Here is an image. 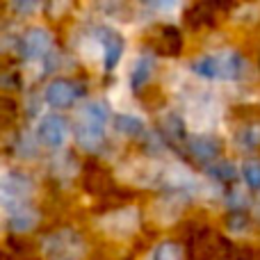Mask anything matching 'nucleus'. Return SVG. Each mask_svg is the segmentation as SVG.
Returning <instances> with one entry per match:
<instances>
[{"label": "nucleus", "mask_w": 260, "mask_h": 260, "mask_svg": "<svg viewBox=\"0 0 260 260\" xmlns=\"http://www.w3.org/2000/svg\"><path fill=\"white\" fill-rule=\"evenodd\" d=\"M192 71L201 78H208V80H235L242 71V59L233 50L203 55L192 62Z\"/></svg>", "instance_id": "f257e3e1"}, {"label": "nucleus", "mask_w": 260, "mask_h": 260, "mask_svg": "<svg viewBox=\"0 0 260 260\" xmlns=\"http://www.w3.org/2000/svg\"><path fill=\"white\" fill-rule=\"evenodd\" d=\"M82 87L73 80H67V78H57L53 80L44 91V99L50 108H57V110H67L76 103L78 99L82 96Z\"/></svg>", "instance_id": "f03ea898"}, {"label": "nucleus", "mask_w": 260, "mask_h": 260, "mask_svg": "<svg viewBox=\"0 0 260 260\" xmlns=\"http://www.w3.org/2000/svg\"><path fill=\"white\" fill-rule=\"evenodd\" d=\"M37 139L48 148H59L69 139V123L59 114H48L37 126Z\"/></svg>", "instance_id": "7ed1b4c3"}, {"label": "nucleus", "mask_w": 260, "mask_h": 260, "mask_svg": "<svg viewBox=\"0 0 260 260\" xmlns=\"http://www.w3.org/2000/svg\"><path fill=\"white\" fill-rule=\"evenodd\" d=\"M21 55L25 59H41L50 53L53 46V35L46 27H32L21 37Z\"/></svg>", "instance_id": "20e7f679"}, {"label": "nucleus", "mask_w": 260, "mask_h": 260, "mask_svg": "<svg viewBox=\"0 0 260 260\" xmlns=\"http://www.w3.org/2000/svg\"><path fill=\"white\" fill-rule=\"evenodd\" d=\"M32 194V180L23 174H7L3 178V203L7 210L16 206H23L27 197Z\"/></svg>", "instance_id": "39448f33"}, {"label": "nucleus", "mask_w": 260, "mask_h": 260, "mask_svg": "<svg viewBox=\"0 0 260 260\" xmlns=\"http://www.w3.org/2000/svg\"><path fill=\"white\" fill-rule=\"evenodd\" d=\"M139 226V212L135 208H123L103 219V229L114 238H128Z\"/></svg>", "instance_id": "423d86ee"}, {"label": "nucleus", "mask_w": 260, "mask_h": 260, "mask_svg": "<svg viewBox=\"0 0 260 260\" xmlns=\"http://www.w3.org/2000/svg\"><path fill=\"white\" fill-rule=\"evenodd\" d=\"M151 46L155 53L167 55V57H176L183 50V35L174 25H160L151 35Z\"/></svg>", "instance_id": "0eeeda50"}, {"label": "nucleus", "mask_w": 260, "mask_h": 260, "mask_svg": "<svg viewBox=\"0 0 260 260\" xmlns=\"http://www.w3.org/2000/svg\"><path fill=\"white\" fill-rule=\"evenodd\" d=\"M101 46H103V67L105 71H112L123 55V37L117 30L103 27L101 30Z\"/></svg>", "instance_id": "6e6552de"}, {"label": "nucleus", "mask_w": 260, "mask_h": 260, "mask_svg": "<svg viewBox=\"0 0 260 260\" xmlns=\"http://www.w3.org/2000/svg\"><path fill=\"white\" fill-rule=\"evenodd\" d=\"M103 137H105V128L103 126H96V123H89V121L78 119V123H76V142L80 144L85 151H96V148L103 144Z\"/></svg>", "instance_id": "1a4fd4ad"}, {"label": "nucleus", "mask_w": 260, "mask_h": 260, "mask_svg": "<svg viewBox=\"0 0 260 260\" xmlns=\"http://www.w3.org/2000/svg\"><path fill=\"white\" fill-rule=\"evenodd\" d=\"M219 142L210 135H197V137L189 139V151L194 153V157L199 162H206V165L219 155Z\"/></svg>", "instance_id": "9d476101"}, {"label": "nucleus", "mask_w": 260, "mask_h": 260, "mask_svg": "<svg viewBox=\"0 0 260 260\" xmlns=\"http://www.w3.org/2000/svg\"><path fill=\"white\" fill-rule=\"evenodd\" d=\"M37 219H39V215H37L32 208L27 206H16L12 208V210H7V224L12 231H18V233H25V231H30L32 226L37 224Z\"/></svg>", "instance_id": "9b49d317"}, {"label": "nucleus", "mask_w": 260, "mask_h": 260, "mask_svg": "<svg viewBox=\"0 0 260 260\" xmlns=\"http://www.w3.org/2000/svg\"><path fill=\"white\" fill-rule=\"evenodd\" d=\"M185 23H187L189 27H194V30L215 25V9L208 7L201 0V3H197L194 7H189L187 12H185Z\"/></svg>", "instance_id": "f8f14e48"}, {"label": "nucleus", "mask_w": 260, "mask_h": 260, "mask_svg": "<svg viewBox=\"0 0 260 260\" xmlns=\"http://www.w3.org/2000/svg\"><path fill=\"white\" fill-rule=\"evenodd\" d=\"M78 119L105 128V123H108V119H110V110H108V105L101 103V101H91V103H87L85 108L80 110V117Z\"/></svg>", "instance_id": "ddd939ff"}, {"label": "nucleus", "mask_w": 260, "mask_h": 260, "mask_svg": "<svg viewBox=\"0 0 260 260\" xmlns=\"http://www.w3.org/2000/svg\"><path fill=\"white\" fill-rule=\"evenodd\" d=\"M151 73H153V57L144 55V57L137 59V64L133 67V73H130V85H133V89H142L148 82Z\"/></svg>", "instance_id": "4468645a"}, {"label": "nucleus", "mask_w": 260, "mask_h": 260, "mask_svg": "<svg viewBox=\"0 0 260 260\" xmlns=\"http://www.w3.org/2000/svg\"><path fill=\"white\" fill-rule=\"evenodd\" d=\"M114 126L126 137H137V135L144 133V121L139 117H135V114H119Z\"/></svg>", "instance_id": "2eb2a0df"}, {"label": "nucleus", "mask_w": 260, "mask_h": 260, "mask_svg": "<svg viewBox=\"0 0 260 260\" xmlns=\"http://www.w3.org/2000/svg\"><path fill=\"white\" fill-rule=\"evenodd\" d=\"M151 260H185V253H183V247L176 242H162L155 247Z\"/></svg>", "instance_id": "dca6fc26"}, {"label": "nucleus", "mask_w": 260, "mask_h": 260, "mask_svg": "<svg viewBox=\"0 0 260 260\" xmlns=\"http://www.w3.org/2000/svg\"><path fill=\"white\" fill-rule=\"evenodd\" d=\"M242 176H244V180H247L249 187L260 189V160H249V162H244Z\"/></svg>", "instance_id": "f3484780"}, {"label": "nucleus", "mask_w": 260, "mask_h": 260, "mask_svg": "<svg viewBox=\"0 0 260 260\" xmlns=\"http://www.w3.org/2000/svg\"><path fill=\"white\" fill-rule=\"evenodd\" d=\"M238 142L242 144L244 148H258L260 146V123L256 126H249V128H244L242 133L238 135Z\"/></svg>", "instance_id": "a211bd4d"}, {"label": "nucleus", "mask_w": 260, "mask_h": 260, "mask_svg": "<svg viewBox=\"0 0 260 260\" xmlns=\"http://www.w3.org/2000/svg\"><path fill=\"white\" fill-rule=\"evenodd\" d=\"M69 7H71V0H46V12H48L50 18L64 14Z\"/></svg>", "instance_id": "6ab92c4d"}, {"label": "nucleus", "mask_w": 260, "mask_h": 260, "mask_svg": "<svg viewBox=\"0 0 260 260\" xmlns=\"http://www.w3.org/2000/svg\"><path fill=\"white\" fill-rule=\"evenodd\" d=\"M96 5L108 14H119V12H123V7H126V0H96Z\"/></svg>", "instance_id": "aec40b11"}, {"label": "nucleus", "mask_w": 260, "mask_h": 260, "mask_svg": "<svg viewBox=\"0 0 260 260\" xmlns=\"http://www.w3.org/2000/svg\"><path fill=\"white\" fill-rule=\"evenodd\" d=\"M39 5V0H12V7L16 14H32Z\"/></svg>", "instance_id": "412c9836"}, {"label": "nucleus", "mask_w": 260, "mask_h": 260, "mask_svg": "<svg viewBox=\"0 0 260 260\" xmlns=\"http://www.w3.org/2000/svg\"><path fill=\"white\" fill-rule=\"evenodd\" d=\"M210 171L221 180H233L235 178V169H233V165H229V162H224V165H219V167H212Z\"/></svg>", "instance_id": "4be33fe9"}, {"label": "nucleus", "mask_w": 260, "mask_h": 260, "mask_svg": "<svg viewBox=\"0 0 260 260\" xmlns=\"http://www.w3.org/2000/svg\"><path fill=\"white\" fill-rule=\"evenodd\" d=\"M144 3L155 7V9H160V12H171V9L178 7L180 0H144Z\"/></svg>", "instance_id": "5701e85b"}, {"label": "nucleus", "mask_w": 260, "mask_h": 260, "mask_svg": "<svg viewBox=\"0 0 260 260\" xmlns=\"http://www.w3.org/2000/svg\"><path fill=\"white\" fill-rule=\"evenodd\" d=\"M203 3H206L208 7H212V9H221V12H226V9L233 7L235 0H203Z\"/></svg>", "instance_id": "b1692460"}]
</instances>
